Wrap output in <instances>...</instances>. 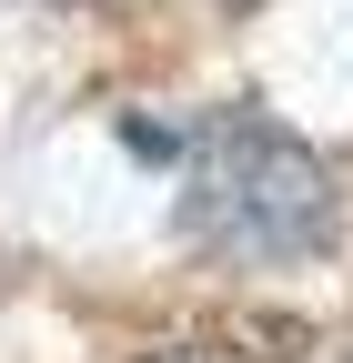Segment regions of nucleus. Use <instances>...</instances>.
<instances>
[{"instance_id":"f257e3e1","label":"nucleus","mask_w":353,"mask_h":363,"mask_svg":"<svg viewBox=\"0 0 353 363\" xmlns=\"http://www.w3.org/2000/svg\"><path fill=\"white\" fill-rule=\"evenodd\" d=\"M172 162H182L192 242L232 252V262H303L333 242V182L293 131L252 121V111H212L192 131H172Z\"/></svg>"},{"instance_id":"f03ea898","label":"nucleus","mask_w":353,"mask_h":363,"mask_svg":"<svg viewBox=\"0 0 353 363\" xmlns=\"http://www.w3.org/2000/svg\"><path fill=\"white\" fill-rule=\"evenodd\" d=\"M152 363H262V353H152Z\"/></svg>"}]
</instances>
